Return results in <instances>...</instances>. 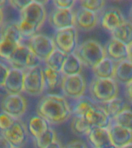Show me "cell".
<instances>
[{
  "label": "cell",
  "instance_id": "39",
  "mask_svg": "<svg viewBox=\"0 0 132 148\" xmlns=\"http://www.w3.org/2000/svg\"><path fill=\"white\" fill-rule=\"evenodd\" d=\"M30 1H24V0H16V1H9V3L15 9L19 10V12L22 11L25 8Z\"/></svg>",
  "mask_w": 132,
  "mask_h": 148
},
{
  "label": "cell",
  "instance_id": "20",
  "mask_svg": "<svg viewBox=\"0 0 132 148\" xmlns=\"http://www.w3.org/2000/svg\"><path fill=\"white\" fill-rule=\"evenodd\" d=\"M113 79L120 84L127 85L132 82V62L128 60L116 63Z\"/></svg>",
  "mask_w": 132,
  "mask_h": 148
},
{
  "label": "cell",
  "instance_id": "2",
  "mask_svg": "<svg viewBox=\"0 0 132 148\" xmlns=\"http://www.w3.org/2000/svg\"><path fill=\"white\" fill-rule=\"evenodd\" d=\"M74 54L82 64L91 69L107 57L105 48L95 39H87L81 42Z\"/></svg>",
  "mask_w": 132,
  "mask_h": 148
},
{
  "label": "cell",
  "instance_id": "33",
  "mask_svg": "<svg viewBox=\"0 0 132 148\" xmlns=\"http://www.w3.org/2000/svg\"><path fill=\"white\" fill-rule=\"evenodd\" d=\"M56 140V138L55 132L52 128H50L40 137L35 139V141H36V144L37 147L45 148L48 145H50V143L54 142Z\"/></svg>",
  "mask_w": 132,
  "mask_h": 148
},
{
  "label": "cell",
  "instance_id": "15",
  "mask_svg": "<svg viewBox=\"0 0 132 148\" xmlns=\"http://www.w3.org/2000/svg\"><path fill=\"white\" fill-rule=\"evenodd\" d=\"M107 57L116 63L128 60V46L111 37L105 46Z\"/></svg>",
  "mask_w": 132,
  "mask_h": 148
},
{
  "label": "cell",
  "instance_id": "44",
  "mask_svg": "<svg viewBox=\"0 0 132 148\" xmlns=\"http://www.w3.org/2000/svg\"><path fill=\"white\" fill-rule=\"evenodd\" d=\"M3 22V12H2V9H0V26L2 24Z\"/></svg>",
  "mask_w": 132,
  "mask_h": 148
},
{
  "label": "cell",
  "instance_id": "41",
  "mask_svg": "<svg viewBox=\"0 0 132 148\" xmlns=\"http://www.w3.org/2000/svg\"><path fill=\"white\" fill-rule=\"evenodd\" d=\"M125 94L127 96V99L132 103V82L126 85V92Z\"/></svg>",
  "mask_w": 132,
  "mask_h": 148
},
{
  "label": "cell",
  "instance_id": "4",
  "mask_svg": "<svg viewBox=\"0 0 132 148\" xmlns=\"http://www.w3.org/2000/svg\"><path fill=\"white\" fill-rule=\"evenodd\" d=\"M56 49L67 55L74 54L78 46L77 31L76 27L56 30L53 36Z\"/></svg>",
  "mask_w": 132,
  "mask_h": 148
},
{
  "label": "cell",
  "instance_id": "23",
  "mask_svg": "<svg viewBox=\"0 0 132 148\" xmlns=\"http://www.w3.org/2000/svg\"><path fill=\"white\" fill-rule=\"evenodd\" d=\"M116 62L106 57L92 69L95 78L113 79L115 73Z\"/></svg>",
  "mask_w": 132,
  "mask_h": 148
},
{
  "label": "cell",
  "instance_id": "46",
  "mask_svg": "<svg viewBox=\"0 0 132 148\" xmlns=\"http://www.w3.org/2000/svg\"><path fill=\"white\" fill-rule=\"evenodd\" d=\"M129 18L130 19H131V22L132 23V5L131 7V9H130V11H129Z\"/></svg>",
  "mask_w": 132,
  "mask_h": 148
},
{
  "label": "cell",
  "instance_id": "42",
  "mask_svg": "<svg viewBox=\"0 0 132 148\" xmlns=\"http://www.w3.org/2000/svg\"><path fill=\"white\" fill-rule=\"evenodd\" d=\"M45 148H63V147L61 145V143H60L57 140H56L54 142L50 143V145H48Z\"/></svg>",
  "mask_w": 132,
  "mask_h": 148
},
{
  "label": "cell",
  "instance_id": "11",
  "mask_svg": "<svg viewBox=\"0 0 132 148\" xmlns=\"http://www.w3.org/2000/svg\"><path fill=\"white\" fill-rule=\"evenodd\" d=\"M49 20L50 25L56 30L76 27L75 13L72 9H55L51 12Z\"/></svg>",
  "mask_w": 132,
  "mask_h": 148
},
{
  "label": "cell",
  "instance_id": "24",
  "mask_svg": "<svg viewBox=\"0 0 132 148\" xmlns=\"http://www.w3.org/2000/svg\"><path fill=\"white\" fill-rule=\"evenodd\" d=\"M87 121L93 127H100L104 129H108L112 123V120L104 111V109L98 106H97L96 110L94 111Z\"/></svg>",
  "mask_w": 132,
  "mask_h": 148
},
{
  "label": "cell",
  "instance_id": "27",
  "mask_svg": "<svg viewBox=\"0 0 132 148\" xmlns=\"http://www.w3.org/2000/svg\"><path fill=\"white\" fill-rule=\"evenodd\" d=\"M104 104V106L102 108L104 109L112 120L117 117L120 113H122L123 111L129 108L124 99L118 97Z\"/></svg>",
  "mask_w": 132,
  "mask_h": 148
},
{
  "label": "cell",
  "instance_id": "31",
  "mask_svg": "<svg viewBox=\"0 0 132 148\" xmlns=\"http://www.w3.org/2000/svg\"><path fill=\"white\" fill-rule=\"evenodd\" d=\"M17 23H18V27L22 39L30 40L32 37H34L37 34L38 30L40 29L38 25L34 23H30L22 18H19Z\"/></svg>",
  "mask_w": 132,
  "mask_h": 148
},
{
  "label": "cell",
  "instance_id": "35",
  "mask_svg": "<svg viewBox=\"0 0 132 148\" xmlns=\"http://www.w3.org/2000/svg\"><path fill=\"white\" fill-rule=\"evenodd\" d=\"M16 120L18 119H15L4 112L0 113V130L1 132L6 131L9 128H11Z\"/></svg>",
  "mask_w": 132,
  "mask_h": 148
},
{
  "label": "cell",
  "instance_id": "26",
  "mask_svg": "<svg viewBox=\"0 0 132 148\" xmlns=\"http://www.w3.org/2000/svg\"><path fill=\"white\" fill-rule=\"evenodd\" d=\"M111 33L113 38L122 42L127 46L132 44V23L131 21L126 20Z\"/></svg>",
  "mask_w": 132,
  "mask_h": 148
},
{
  "label": "cell",
  "instance_id": "25",
  "mask_svg": "<svg viewBox=\"0 0 132 148\" xmlns=\"http://www.w3.org/2000/svg\"><path fill=\"white\" fill-rule=\"evenodd\" d=\"M83 69V64L75 54L67 56L63 66L61 70L63 76H74L81 73Z\"/></svg>",
  "mask_w": 132,
  "mask_h": 148
},
{
  "label": "cell",
  "instance_id": "6",
  "mask_svg": "<svg viewBox=\"0 0 132 148\" xmlns=\"http://www.w3.org/2000/svg\"><path fill=\"white\" fill-rule=\"evenodd\" d=\"M39 61L40 60L32 53L29 46L20 44L8 62H10L12 68L24 71L25 69H30L32 67L39 66Z\"/></svg>",
  "mask_w": 132,
  "mask_h": 148
},
{
  "label": "cell",
  "instance_id": "10",
  "mask_svg": "<svg viewBox=\"0 0 132 148\" xmlns=\"http://www.w3.org/2000/svg\"><path fill=\"white\" fill-rule=\"evenodd\" d=\"M20 18L34 23L39 28L43 25L46 18V12L43 4L38 1H30L20 11Z\"/></svg>",
  "mask_w": 132,
  "mask_h": 148
},
{
  "label": "cell",
  "instance_id": "5",
  "mask_svg": "<svg viewBox=\"0 0 132 148\" xmlns=\"http://www.w3.org/2000/svg\"><path fill=\"white\" fill-rule=\"evenodd\" d=\"M45 89L43 68L39 65L28 69L25 74L24 92L28 95L36 97L41 94Z\"/></svg>",
  "mask_w": 132,
  "mask_h": 148
},
{
  "label": "cell",
  "instance_id": "37",
  "mask_svg": "<svg viewBox=\"0 0 132 148\" xmlns=\"http://www.w3.org/2000/svg\"><path fill=\"white\" fill-rule=\"evenodd\" d=\"M9 70L10 68L7 66L6 65L0 62V87H4L7 76L9 73Z\"/></svg>",
  "mask_w": 132,
  "mask_h": 148
},
{
  "label": "cell",
  "instance_id": "29",
  "mask_svg": "<svg viewBox=\"0 0 132 148\" xmlns=\"http://www.w3.org/2000/svg\"><path fill=\"white\" fill-rule=\"evenodd\" d=\"M70 126L72 131L78 136H87L93 128L85 118L80 116H74Z\"/></svg>",
  "mask_w": 132,
  "mask_h": 148
},
{
  "label": "cell",
  "instance_id": "28",
  "mask_svg": "<svg viewBox=\"0 0 132 148\" xmlns=\"http://www.w3.org/2000/svg\"><path fill=\"white\" fill-rule=\"evenodd\" d=\"M43 70L45 87L50 90H53L62 83L63 75L60 72H57L48 66L43 68Z\"/></svg>",
  "mask_w": 132,
  "mask_h": 148
},
{
  "label": "cell",
  "instance_id": "7",
  "mask_svg": "<svg viewBox=\"0 0 132 148\" xmlns=\"http://www.w3.org/2000/svg\"><path fill=\"white\" fill-rule=\"evenodd\" d=\"M29 48L40 61H46L56 49L53 39L43 34H36L29 40Z\"/></svg>",
  "mask_w": 132,
  "mask_h": 148
},
{
  "label": "cell",
  "instance_id": "40",
  "mask_svg": "<svg viewBox=\"0 0 132 148\" xmlns=\"http://www.w3.org/2000/svg\"><path fill=\"white\" fill-rule=\"evenodd\" d=\"M0 148H14L6 136L0 133Z\"/></svg>",
  "mask_w": 132,
  "mask_h": 148
},
{
  "label": "cell",
  "instance_id": "22",
  "mask_svg": "<svg viewBox=\"0 0 132 148\" xmlns=\"http://www.w3.org/2000/svg\"><path fill=\"white\" fill-rule=\"evenodd\" d=\"M50 128V123L38 114L31 116L28 121V130L34 139L40 137Z\"/></svg>",
  "mask_w": 132,
  "mask_h": 148
},
{
  "label": "cell",
  "instance_id": "32",
  "mask_svg": "<svg viewBox=\"0 0 132 148\" xmlns=\"http://www.w3.org/2000/svg\"><path fill=\"white\" fill-rule=\"evenodd\" d=\"M112 123L132 130V110L130 108L125 110L114 118Z\"/></svg>",
  "mask_w": 132,
  "mask_h": 148
},
{
  "label": "cell",
  "instance_id": "21",
  "mask_svg": "<svg viewBox=\"0 0 132 148\" xmlns=\"http://www.w3.org/2000/svg\"><path fill=\"white\" fill-rule=\"evenodd\" d=\"M20 44L19 40L0 34V58L9 61Z\"/></svg>",
  "mask_w": 132,
  "mask_h": 148
},
{
  "label": "cell",
  "instance_id": "14",
  "mask_svg": "<svg viewBox=\"0 0 132 148\" xmlns=\"http://www.w3.org/2000/svg\"><path fill=\"white\" fill-rule=\"evenodd\" d=\"M111 143L117 148H123L132 143V130L112 123L108 128Z\"/></svg>",
  "mask_w": 132,
  "mask_h": 148
},
{
  "label": "cell",
  "instance_id": "48",
  "mask_svg": "<svg viewBox=\"0 0 132 148\" xmlns=\"http://www.w3.org/2000/svg\"><path fill=\"white\" fill-rule=\"evenodd\" d=\"M93 148H95V147H93Z\"/></svg>",
  "mask_w": 132,
  "mask_h": 148
},
{
  "label": "cell",
  "instance_id": "12",
  "mask_svg": "<svg viewBox=\"0 0 132 148\" xmlns=\"http://www.w3.org/2000/svg\"><path fill=\"white\" fill-rule=\"evenodd\" d=\"M25 72L16 68H10L4 85L5 90L9 94L19 95L24 92V80Z\"/></svg>",
  "mask_w": 132,
  "mask_h": 148
},
{
  "label": "cell",
  "instance_id": "13",
  "mask_svg": "<svg viewBox=\"0 0 132 148\" xmlns=\"http://www.w3.org/2000/svg\"><path fill=\"white\" fill-rule=\"evenodd\" d=\"M125 21L126 19L121 11L114 7L105 9L100 16L102 27L111 32L119 27Z\"/></svg>",
  "mask_w": 132,
  "mask_h": 148
},
{
  "label": "cell",
  "instance_id": "16",
  "mask_svg": "<svg viewBox=\"0 0 132 148\" xmlns=\"http://www.w3.org/2000/svg\"><path fill=\"white\" fill-rule=\"evenodd\" d=\"M1 133L8 139L14 148L21 147L25 143L27 137L25 126L19 119L16 120L11 128Z\"/></svg>",
  "mask_w": 132,
  "mask_h": 148
},
{
  "label": "cell",
  "instance_id": "38",
  "mask_svg": "<svg viewBox=\"0 0 132 148\" xmlns=\"http://www.w3.org/2000/svg\"><path fill=\"white\" fill-rule=\"evenodd\" d=\"M63 148H88L87 145L83 140H74L70 141Z\"/></svg>",
  "mask_w": 132,
  "mask_h": 148
},
{
  "label": "cell",
  "instance_id": "43",
  "mask_svg": "<svg viewBox=\"0 0 132 148\" xmlns=\"http://www.w3.org/2000/svg\"><path fill=\"white\" fill-rule=\"evenodd\" d=\"M128 60L132 62V44L128 46Z\"/></svg>",
  "mask_w": 132,
  "mask_h": 148
},
{
  "label": "cell",
  "instance_id": "47",
  "mask_svg": "<svg viewBox=\"0 0 132 148\" xmlns=\"http://www.w3.org/2000/svg\"><path fill=\"white\" fill-rule=\"evenodd\" d=\"M123 148H132V143H130V144L125 146V147H124Z\"/></svg>",
  "mask_w": 132,
  "mask_h": 148
},
{
  "label": "cell",
  "instance_id": "34",
  "mask_svg": "<svg viewBox=\"0 0 132 148\" xmlns=\"http://www.w3.org/2000/svg\"><path fill=\"white\" fill-rule=\"evenodd\" d=\"M80 4L81 8L97 13L104 9L106 2L104 0H83L80 2Z\"/></svg>",
  "mask_w": 132,
  "mask_h": 148
},
{
  "label": "cell",
  "instance_id": "19",
  "mask_svg": "<svg viewBox=\"0 0 132 148\" xmlns=\"http://www.w3.org/2000/svg\"><path fill=\"white\" fill-rule=\"evenodd\" d=\"M89 141L95 148H105L111 144L108 129L94 127L87 135Z\"/></svg>",
  "mask_w": 132,
  "mask_h": 148
},
{
  "label": "cell",
  "instance_id": "30",
  "mask_svg": "<svg viewBox=\"0 0 132 148\" xmlns=\"http://www.w3.org/2000/svg\"><path fill=\"white\" fill-rule=\"evenodd\" d=\"M67 56L68 55L56 49L55 50L53 51V53L49 56L48 59L45 61L46 66L54 69L56 71L61 73Z\"/></svg>",
  "mask_w": 132,
  "mask_h": 148
},
{
  "label": "cell",
  "instance_id": "8",
  "mask_svg": "<svg viewBox=\"0 0 132 148\" xmlns=\"http://www.w3.org/2000/svg\"><path fill=\"white\" fill-rule=\"evenodd\" d=\"M85 79L81 74L63 76L61 88L63 94L68 98L78 99L83 97L86 91Z\"/></svg>",
  "mask_w": 132,
  "mask_h": 148
},
{
  "label": "cell",
  "instance_id": "3",
  "mask_svg": "<svg viewBox=\"0 0 132 148\" xmlns=\"http://www.w3.org/2000/svg\"><path fill=\"white\" fill-rule=\"evenodd\" d=\"M118 84L113 79L95 78L90 83V93L95 101L106 103L118 96Z\"/></svg>",
  "mask_w": 132,
  "mask_h": 148
},
{
  "label": "cell",
  "instance_id": "9",
  "mask_svg": "<svg viewBox=\"0 0 132 148\" xmlns=\"http://www.w3.org/2000/svg\"><path fill=\"white\" fill-rule=\"evenodd\" d=\"M2 112L15 119H19L25 113L27 103L24 97L19 95L9 94L2 99L1 104Z\"/></svg>",
  "mask_w": 132,
  "mask_h": 148
},
{
  "label": "cell",
  "instance_id": "45",
  "mask_svg": "<svg viewBox=\"0 0 132 148\" xmlns=\"http://www.w3.org/2000/svg\"><path fill=\"white\" fill-rule=\"evenodd\" d=\"M6 4V1H5V0H0V9H2Z\"/></svg>",
  "mask_w": 132,
  "mask_h": 148
},
{
  "label": "cell",
  "instance_id": "1",
  "mask_svg": "<svg viewBox=\"0 0 132 148\" xmlns=\"http://www.w3.org/2000/svg\"><path fill=\"white\" fill-rule=\"evenodd\" d=\"M37 114L46 119L50 124H61L69 119L71 110L64 97L47 94L42 97L37 105Z\"/></svg>",
  "mask_w": 132,
  "mask_h": 148
},
{
  "label": "cell",
  "instance_id": "18",
  "mask_svg": "<svg viewBox=\"0 0 132 148\" xmlns=\"http://www.w3.org/2000/svg\"><path fill=\"white\" fill-rule=\"evenodd\" d=\"M96 108L97 106L95 105L92 99H89L87 97H82L80 99H76V103L74 104V106L70 108V110L74 116H83L86 120H88Z\"/></svg>",
  "mask_w": 132,
  "mask_h": 148
},
{
  "label": "cell",
  "instance_id": "36",
  "mask_svg": "<svg viewBox=\"0 0 132 148\" xmlns=\"http://www.w3.org/2000/svg\"><path fill=\"white\" fill-rule=\"evenodd\" d=\"M56 9H71L76 4L74 0H56L53 2Z\"/></svg>",
  "mask_w": 132,
  "mask_h": 148
},
{
  "label": "cell",
  "instance_id": "17",
  "mask_svg": "<svg viewBox=\"0 0 132 148\" xmlns=\"http://www.w3.org/2000/svg\"><path fill=\"white\" fill-rule=\"evenodd\" d=\"M98 23L97 13L80 8L75 12V23L79 29L85 31H90L94 29Z\"/></svg>",
  "mask_w": 132,
  "mask_h": 148
}]
</instances>
